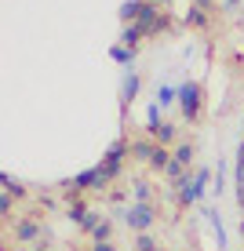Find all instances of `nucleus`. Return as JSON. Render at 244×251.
Masks as SVG:
<instances>
[{
  "mask_svg": "<svg viewBox=\"0 0 244 251\" xmlns=\"http://www.w3.org/2000/svg\"><path fill=\"white\" fill-rule=\"evenodd\" d=\"M212 186H215V171L212 168H197L175 186V197H179L182 207H200V201H204V193Z\"/></svg>",
  "mask_w": 244,
  "mask_h": 251,
  "instance_id": "f257e3e1",
  "label": "nucleus"
},
{
  "mask_svg": "<svg viewBox=\"0 0 244 251\" xmlns=\"http://www.w3.org/2000/svg\"><path fill=\"white\" fill-rule=\"evenodd\" d=\"M128 157H132V138L120 135V138H113V142L106 146V153H102V168L109 171L113 182L124 175V160H128Z\"/></svg>",
  "mask_w": 244,
  "mask_h": 251,
  "instance_id": "f03ea898",
  "label": "nucleus"
},
{
  "mask_svg": "<svg viewBox=\"0 0 244 251\" xmlns=\"http://www.w3.org/2000/svg\"><path fill=\"white\" fill-rule=\"evenodd\" d=\"M200 106H204V91H200L197 80H182L179 84V113L186 124H193L200 117Z\"/></svg>",
  "mask_w": 244,
  "mask_h": 251,
  "instance_id": "7ed1b4c3",
  "label": "nucleus"
},
{
  "mask_svg": "<svg viewBox=\"0 0 244 251\" xmlns=\"http://www.w3.org/2000/svg\"><path fill=\"white\" fill-rule=\"evenodd\" d=\"M153 222H157V207L153 204H132L128 207V229L135 233H150L153 229Z\"/></svg>",
  "mask_w": 244,
  "mask_h": 251,
  "instance_id": "20e7f679",
  "label": "nucleus"
},
{
  "mask_svg": "<svg viewBox=\"0 0 244 251\" xmlns=\"http://www.w3.org/2000/svg\"><path fill=\"white\" fill-rule=\"evenodd\" d=\"M138 91H142L138 73H135V69H124V80H120V113H128V106L138 99Z\"/></svg>",
  "mask_w": 244,
  "mask_h": 251,
  "instance_id": "39448f33",
  "label": "nucleus"
},
{
  "mask_svg": "<svg viewBox=\"0 0 244 251\" xmlns=\"http://www.w3.org/2000/svg\"><path fill=\"white\" fill-rule=\"evenodd\" d=\"M200 215H204V219L212 222V229H215V244H219V251H226V248H230V240H226V226H222L219 207H200Z\"/></svg>",
  "mask_w": 244,
  "mask_h": 251,
  "instance_id": "423d86ee",
  "label": "nucleus"
},
{
  "mask_svg": "<svg viewBox=\"0 0 244 251\" xmlns=\"http://www.w3.org/2000/svg\"><path fill=\"white\" fill-rule=\"evenodd\" d=\"M146 135H150L157 146H168V150H171V146H179V142H175V138H179V124H168V120H164V124H157L153 131H146Z\"/></svg>",
  "mask_w": 244,
  "mask_h": 251,
  "instance_id": "0eeeda50",
  "label": "nucleus"
},
{
  "mask_svg": "<svg viewBox=\"0 0 244 251\" xmlns=\"http://www.w3.org/2000/svg\"><path fill=\"white\" fill-rule=\"evenodd\" d=\"M153 153H157V142H153L150 135L132 138V160H138V164H150V160H153Z\"/></svg>",
  "mask_w": 244,
  "mask_h": 251,
  "instance_id": "6e6552de",
  "label": "nucleus"
},
{
  "mask_svg": "<svg viewBox=\"0 0 244 251\" xmlns=\"http://www.w3.org/2000/svg\"><path fill=\"white\" fill-rule=\"evenodd\" d=\"M135 55H138V51L128 48V44H120V40L109 48V58H113L117 66H124V69H135Z\"/></svg>",
  "mask_w": 244,
  "mask_h": 251,
  "instance_id": "1a4fd4ad",
  "label": "nucleus"
},
{
  "mask_svg": "<svg viewBox=\"0 0 244 251\" xmlns=\"http://www.w3.org/2000/svg\"><path fill=\"white\" fill-rule=\"evenodd\" d=\"M157 106L161 109H171V106H179V88L175 84H157Z\"/></svg>",
  "mask_w": 244,
  "mask_h": 251,
  "instance_id": "9d476101",
  "label": "nucleus"
},
{
  "mask_svg": "<svg viewBox=\"0 0 244 251\" xmlns=\"http://www.w3.org/2000/svg\"><path fill=\"white\" fill-rule=\"evenodd\" d=\"M182 22H186L190 29H208V22H212V11H208V7H190V11L182 15Z\"/></svg>",
  "mask_w": 244,
  "mask_h": 251,
  "instance_id": "9b49d317",
  "label": "nucleus"
},
{
  "mask_svg": "<svg viewBox=\"0 0 244 251\" xmlns=\"http://www.w3.org/2000/svg\"><path fill=\"white\" fill-rule=\"evenodd\" d=\"M0 186H4V193H11L15 201H22V197H26V186L11 175V171H0Z\"/></svg>",
  "mask_w": 244,
  "mask_h": 251,
  "instance_id": "f8f14e48",
  "label": "nucleus"
},
{
  "mask_svg": "<svg viewBox=\"0 0 244 251\" xmlns=\"http://www.w3.org/2000/svg\"><path fill=\"white\" fill-rule=\"evenodd\" d=\"M132 197H135V204H150L153 201V186L146 182V178H132Z\"/></svg>",
  "mask_w": 244,
  "mask_h": 251,
  "instance_id": "ddd939ff",
  "label": "nucleus"
},
{
  "mask_svg": "<svg viewBox=\"0 0 244 251\" xmlns=\"http://www.w3.org/2000/svg\"><path fill=\"white\" fill-rule=\"evenodd\" d=\"M142 29H138V25L132 22V25H124V29H120V44H128V48H135L138 51V44H142Z\"/></svg>",
  "mask_w": 244,
  "mask_h": 251,
  "instance_id": "4468645a",
  "label": "nucleus"
},
{
  "mask_svg": "<svg viewBox=\"0 0 244 251\" xmlns=\"http://www.w3.org/2000/svg\"><path fill=\"white\" fill-rule=\"evenodd\" d=\"M171 153H175V160L182 164V168H190V164H193V157H197V146H193V142H179Z\"/></svg>",
  "mask_w": 244,
  "mask_h": 251,
  "instance_id": "2eb2a0df",
  "label": "nucleus"
},
{
  "mask_svg": "<svg viewBox=\"0 0 244 251\" xmlns=\"http://www.w3.org/2000/svg\"><path fill=\"white\" fill-rule=\"evenodd\" d=\"M135 251H161V244H157L153 233H138L135 237Z\"/></svg>",
  "mask_w": 244,
  "mask_h": 251,
  "instance_id": "dca6fc26",
  "label": "nucleus"
},
{
  "mask_svg": "<svg viewBox=\"0 0 244 251\" xmlns=\"http://www.w3.org/2000/svg\"><path fill=\"white\" fill-rule=\"evenodd\" d=\"M161 113H164V109L157 106V102H150V106H146V131H153L157 124H164V120H161Z\"/></svg>",
  "mask_w": 244,
  "mask_h": 251,
  "instance_id": "f3484780",
  "label": "nucleus"
},
{
  "mask_svg": "<svg viewBox=\"0 0 244 251\" xmlns=\"http://www.w3.org/2000/svg\"><path fill=\"white\" fill-rule=\"evenodd\" d=\"M11 215H15V197L11 193H0V219L11 222Z\"/></svg>",
  "mask_w": 244,
  "mask_h": 251,
  "instance_id": "a211bd4d",
  "label": "nucleus"
},
{
  "mask_svg": "<svg viewBox=\"0 0 244 251\" xmlns=\"http://www.w3.org/2000/svg\"><path fill=\"white\" fill-rule=\"evenodd\" d=\"M91 240H99V244H106V240H113V219H106L99 229L91 233Z\"/></svg>",
  "mask_w": 244,
  "mask_h": 251,
  "instance_id": "6ab92c4d",
  "label": "nucleus"
},
{
  "mask_svg": "<svg viewBox=\"0 0 244 251\" xmlns=\"http://www.w3.org/2000/svg\"><path fill=\"white\" fill-rule=\"evenodd\" d=\"M226 189V160H219V168H215V186H212V193H222Z\"/></svg>",
  "mask_w": 244,
  "mask_h": 251,
  "instance_id": "aec40b11",
  "label": "nucleus"
},
{
  "mask_svg": "<svg viewBox=\"0 0 244 251\" xmlns=\"http://www.w3.org/2000/svg\"><path fill=\"white\" fill-rule=\"evenodd\" d=\"M40 207H58V197H51V193H40Z\"/></svg>",
  "mask_w": 244,
  "mask_h": 251,
  "instance_id": "412c9836",
  "label": "nucleus"
},
{
  "mask_svg": "<svg viewBox=\"0 0 244 251\" xmlns=\"http://www.w3.org/2000/svg\"><path fill=\"white\" fill-rule=\"evenodd\" d=\"M91 251H117V248H113V240H106V244H99V240H91Z\"/></svg>",
  "mask_w": 244,
  "mask_h": 251,
  "instance_id": "4be33fe9",
  "label": "nucleus"
},
{
  "mask_svg": "<svg viewBox=\"0 0 244 251\" xmlns=\"http://www.w3.org/2000/svg\"><path fill=\"white\" fill-rule=\"evenodd\" d=\"M241 4H244V0H226V4H222V11H226V15H230V11H237V7H241Z\"/></svg>",
  "mask_w": 244,
  "mask_h": 251,
  "instance_id": "5701e85b",
  "label": "nucleus"
},
{
  "mask_svg": "<svg viewBox=\"0 0 244 251\" xmlns=\"http://www.w3.org/2000/svg\"><path fill=\"white\" fill-rule=\"evenodd\" d=\"M153 4H161V7H171V0H153Z\"/></svg>",
  "mask_w": 244,
  "mask_h": 251,
  "instance_id": "b1692460",
  "label": "nucleus"
},
{
  "mask_svg": "<svg viewBox=\"0 0 244 251\" xmlns=\"http://www.w3.org/2000/svg\"><path fill=\"white\" fill-rule=\"evenodd\" d=\"M237 153H244V138H241V150H237Z\"/></svg>",
  "mask_w": 244,
  "mask_h": 251,
  "instance_id": "393cba45",
  "label": "nucleus"
},
{
  "mask_svg": "<svg viewBox=\"0 0 244 251\" xmlns=\"http://www.w3.org/2000/svg\"><path fill=\"white\" fill-rule=\"evenodd\" d=\"M241 131H244V120H241Z\"/></svg>",
  "mask_w": 244,
  "mask_h": 251,
  "instance_id": "a878e982",
  "label": "nucleus"
},
{
  "mask_svg": "<svg viewBox=\"0 0 244 251\" xmlns=\"http://www.w3.org/2000/svg\"><path fill=\"white\" fill-rule=\"evenodd\" d=\"M22 251H33V248H22Z\"/></svg>",
  "mask_w": 244,
  "mask_h": 251,
  "instance_id": "bb28decb",
  "label": "nucleus"
}]
</instances>
